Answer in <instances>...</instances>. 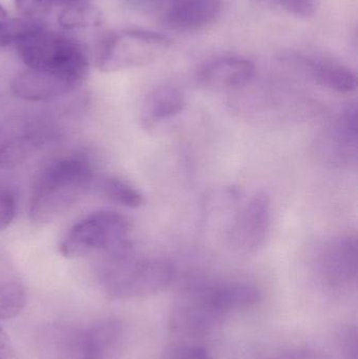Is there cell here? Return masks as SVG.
<instances>
[{
  "label": "cell",
  "mask_w": 358,
  "mask_h": 359,
  "mask_svg": "<svg viewBox=\"0 0 358 359\" xmlns=\"http://www.w3.org/2000/svg\"><path fill=\"white\" fill-rule=\"evenodd\" d=\"M261 297L260 289L245 280H198L179 293L168 328L184 339L206 337L231 314L256 306Z\"/></svg>",
  "instance_id": "6da1fadb"
},
{
  "label": "cell",
  "mask_w": 358,
  "mask_h": 359,
  "mask_svg": "<svg viewBox=\"0 0 358 359\" xmlns=\"http://www.w3.org/2000/svg\"><path fill=\"white\" fill-rule=\"evenodd\" d=\"M92 168L84 158L67 157L48 163L38 175L29 201L31 222L43 225L64 215L86 196Z\"/></svg>",
  "instance_id": "7a4b0ae2"
},
{
  "label": "cell",
  "mask_w": 358,
  "mask_h": 359,
  "mask_svg": "<svg viewBox=\"0 0 358 359\" xmlns=\"http://www.w3.org/2000/svg\"><path fill=\"white\" fill-rule=\"evenodd\" d=\"M98 282L111 299H142L161 292L176 278L172 262L135 255L132 249L105 255L98 268Z\"/></svg>",
  "instance_id": "3957f363"
},
{
  "label": "cell",
  "mask_w": 358,
  "mask_h": 359,
  "mask_svg": "<svg viewBox=\"0 0 358 359\" xmlns=\"http://www.w3.org/2000/svg\"><path fill=\"white\" fill-rule=\"evenodd\" d=\"M16 48L27 69L61 76L79 86L88 77L90 65L80 44L44 25L23 38Z\"/></svg>",
  "instance_id": "277c9868"
},
{
  "label": "cell",
  "mask_w": 358,
  "mask_h": 359,
  "mask_svg": "<svg viewBox=\"0 0 358 359\" xmlns=\"http://www.w3.org/2000/svg\"><path fill=\"white\" fill-rule=\"evenodd\" d=\"M130 222L117 211L99 210L74 224L59 245L67 259H78L95 253L104 255L132 249Z\"/></svg>",
  "instance_id": "5b68a950"
},
{
  "label": "cell",
  "mask_w": 358,
  "mask_h": 359,
  "mask_svg": "<svg viewBox=\"0 0 358 359\" xmlns=\"http://www.w3.org/2000/svg\"><path fill=\"white\" fill-rule=\"evenodd\" d=\"M172 40L163 34L125 29L109 36L98 53L97 67L104 73L151 65L163 56Z\"/></svg>",
  "instance_id": "8992f818"
},
{
  "label": "cell",
  "mask_w": 358,
  "mask_h": 359,
  "mask_svg": "<svg viewBox=\"0 0 358 359\" xmlns=\"http://www.w3.org/2000/svg\"><path fill=\"white\" fill-rule=\"evenodd\" d=\"M358 109L348 103L338 109L326 124L317 141L322 159L334 168H351L358 159Z\"/></svg>",
  "instance_id": "52a82bcc"
},
{
  "label": "cell",
  "mask_w": 358,
  "mask_h": 359,
  "mask_svg": "<svg viewBox=\"0 0 358 359\" xmlns=\"http://www.w3.org/2000/svg\"><path fill=\"white\" fill-rule=\"evenodd\" d=\"M273 206L266 192H256L239 211L227 236L233 252L241 255L258 252L269 238Z\"/></svg>",
  "instance_id": "ba28073f"
},
{
  "label": "cell",
  "mask_w": 358,
  "mask_h": 359,
  "mask_svg": "<svg viewBox=\"0 0 358 359\" xmlns=\"http://www.w3.org/2000/svg\"><path fill=\"white\" fill-rule=\"evenodd\" d=\"M317 270L329 290L343 292L354 287L358 278L357 236L343 234L328 241L319 251Z\"/></svg>",
  "instance_id": "9c48e42d"
},
{
  "label": "cell",
  "mask_w": 358,
  "mask_h": 359,
  "mask_svg": "<svg viewBox=\"0 0 358 359\" xmlns=\"http://www.w3.org/2000/svg\"><path fill=\"white\" fill-rule=\"evenodd\" d=\"M54 136V128L37 121L0 128V168L19 165Z\"/></svg>",
  "instance_id": "30bf717a"
},
{
  "label": "cell",
  "mask_w": 358,
  "mask_h": 359,
  "mask_svg": "<svg viewBox=\"0 0 358 359\" xmlns=\"http://www.w3.org/2000/svg\"><path fill=\"white\" fill-rule=\"evenodd\" d=\"M80 88L71 80L55 74L27 69L17 74L11 90L17 98L31 102H50Z\"/></svg>",
  "instance_id": "8fae6325"
},
{
  "label": "cell",
  "mask_w": 358,
  "mask_h": 359,
  "mask_svg": "<svg viewBox=\"0 0 358 359\" xmlns=\"http://www.w3.org/2000/svg\"><path fill=\"white\" fill-rule=\"evenodd\" d=\"M256 65L248 59L227 57L216 59L201 67L198 73L200 86L210 90H237L254 79Z\"/></svg>",
  "instance_id": "7c38bea8"
},
{
  "label": "cell",
  "mask_w": 358,
  "mask_h": 359,
  "mask_svg": "<svg viewBox=\"0 0 358 359\" xmlns=\"http://www.w3.org/2000/svg\"><path fill=\"white\" fill-rule=\"evenodd\" d=\"M313 82L338 94H350L357 88V75L348 67L336 61L319 57H296L292 59Z\"/></svg>",
  "instance_id": "4fadbf2b"
},
{
  "label": "cell",
  "mask_w": 358,
  "mask_h": 359,
  "mask_svg": "<svg viewBox=\"0 0 358 359\" xmlns=\"http://www.w3.org/2000/svg\"><path fill=\"white\" fill-rule=\"evenodd\" d=\"M125 326L115 318H102L81 330L84 359H113L125 339Z\"/></svg>",
  "instance_id": "5bb4252c"
},
{
  "label": "cell",
  "mask_w": 358,
  "mask_h": 359,
  "mask_svg": "<svg viewBox=\"0 0 358 359\" xmlns=\"http://www.w3.org/2000/svg\"><path fill=\"white\" fill-rule=\"evenodd\" d=\"M222 6V0H181L166 10L164 21L174 31H199L216 20Z\"/></svg>",
  "instance_id": "9a60e30c"
},
{
  "label": "cell",
  "mask_w": 358,
  "mask_h": 359,
  "mask_svg": "<svg viewBox=\"0 0 358 359\" xmlns=\"http://www.w3.org/2000/svg\"><path fill=\"white\" fill-rule=\"evenodd\" d=\"M186 107L184 94L176 86H163L151 90L143 101L140 123L151 130L166 120L180 115Z\"/></svg>",
  "instance_id": "2e32d148"
},
{
  "label": "cell",
  "mask_w": 358,
  "mask_h": 359,
  "mask_svg": "<svg viewBox=\"0 0 358 359\" xmlns=\"http://www.w3.org/2000/svg\"><path fill=\"white\" fill-rule=\"evenodd\" d=\"M43 359H84L81 330L65 325L48 329L42 341Z\"/></svg>",
  "instance_id": "e0dca14e"
},
{
  "label": "cell",
  "mask_w": 358,
  "mask_h": 359,
  "mask_svg": "<svg viewBox=\"0 0 358 359\" xmlns=\"http://www.w3.org/2000/svg\"><path fill=\"white\" fill-rule=\"evenodd\" d=\"M27 304V292L18 273L0 253V320L18 316Z\"/></svg>",
  "instance_id": "ac0fdd59"
},
{
  "label": "cell",
  "mask_w": 358,
  "mask_h": 359,
  "mask_svg": "<svg viewBox=\"0 0 358 359\" xmlns=\"http://www.w3.org/2000/svg\"><path fill=\"white\" fill-rule=\"evenodd\" d=\"M101 19L102 15L97 6L88 2L79 1L67 4L59 14L58 22L62 29L71 31L96 27L100 25Z\"/></svg>",
  "instance_id": "d6986e66"
},
{
  "label": "cell",
  "mask_w": 358,
  "mask_h": 359,
  "mask_svg": "<svg viewBox=\"0 0 358 359\" xmlns=\"http://www.w3.org/2000/svg\"><path fill=\"white\" fill-rule=\"evenodd\" d=\"M98 188L105 198L128 208H138L144 203V196L134 185L116 177L101 179Z\"/></svg>",
  "instance_id": "ffe728a7"
},
{
  "label": "cell",
  "mask_w": 358,
  "mask_h": 359,
  "mask_svg": "<svg viewBox=\"0 0 358 359\" xmlns=\"http://www.w3.org/2000/svg\"><path fill=\"white\" fill-rule=\"evenodd\" d=\"M40 21L36 19H10L0 27V48L17 46L23 38L32 32L41 27Z\"/></svg>",
  "instance_id": "44dd1931"
},
{
  "label": "cell",
  "mask_w": 358,
  "mask_h": 359,
  "mask_svg": "<svg viewBox=\"0 0 358 359\" xmlns=\"http://www.w3.org/2000/svg\"><path fill=\"white\" fill-rule=\"evenodd\" d=\"M18 196L16 188L10 182L0 178V231L6 230L16 217Z\"/></svg>",
  "instance_id": "7402d4cb"
},
{
  "label": "cell",
  "mask_w": 358,
  "mask_h": 359,
  "mask_svg": "<svg viewBox=\"0 0 358 359\" xmlns=\"http://www.w3.org/2000/svg\"><path fill=\"white\" fill-rule=\"evenodd\" d=\"M161 359H212L209 351L201 346L180 343L168 346L162 352Z\"/></svg>",
  "instance_id": "603a6c76"
},
{
  "label": "cell",
  "mask_w": 358,
  "mask_h": 359,
  "mask_svg": "<svg viewBox=\"0 0 358 359\" xmlns=\"http://www.w3.org/2000/svg\"><path fill=\"white\" fill-rule=\"evenodd\" d=\"M259 1L298 17L311 16L317 8L315 0H259Z\"/></svg>",
  "instance_id": "cb8c5ba5"
},
{
  "label": "cell",
  "mask_w": 358,
  "mask_h": 359,
  "mask_svg": "<svg viewBox=\"0 0 358 359\" xmlns=\"http://www.w3.org/2000/svg\"><path fill=\"white\" fill-rule=\"evenodd\" d=\"M239 359H332L327 354L312 348H288L266 356H244Z\"/></svg>",
  "instance_id": "d4e9b609"
},
{
  "label": "cell",
  "mask_w": 358,
  "mask_h": 359,
  "mask_svg": "<svg viewBox=\"0 0 358 359\" xmlns=\"http://www.w3.org/2000/svg\"><path fill=\"white\" fill-rule=\"evenodd\" d=\"M14 1L17 10L21 14L33 19L46 16L57 4L56 0H14Z\"/></svg>",
  "instance_id": "484cf974"
},
{
  "label": "cell",
  "mask_w": 358,
  "mask_h": 359,
  "mask_svg": "<svg viewBox=\"0 0 358 359\" xmlns=\"http://www.w3.org/2000/svg\"><path fill=\"white\" fill-rule=\"evenodd\" d=\"M13 347L8 334L0 327V359H12Z\"/></svg>",
  "instance_id": "4316f807"
},
{
  "label": "cell",
  "mask_w": 358,
  "mask_h": 359,
  "mask_svg": "<svg viewBox=\"0 0 358 359\" xmlns=\"http://www.w3.org/2000/svg\"><path fill=\"white\" fill-rule=\"evenodd\" d=\"M8 20V13L4 10V6L0 4V27Z\"/></svg>",
  "instance_id": "83f0119b"
},
{
  "label": "cell",
  "mask_w": 358,
  "mask_h": 359,
  "mask_svg": "<svg viewBox=\"0 0 358 359\" xmlns=\"http://www.w3.org/2000/svg\"><path fill=\"white\" fill-rule=\"evenodd\" d=\"M57 4H75V2L82 1V0H56Z\"/></svg>",
  "instance_id": "f1b7e54d"
}]
</instances>
